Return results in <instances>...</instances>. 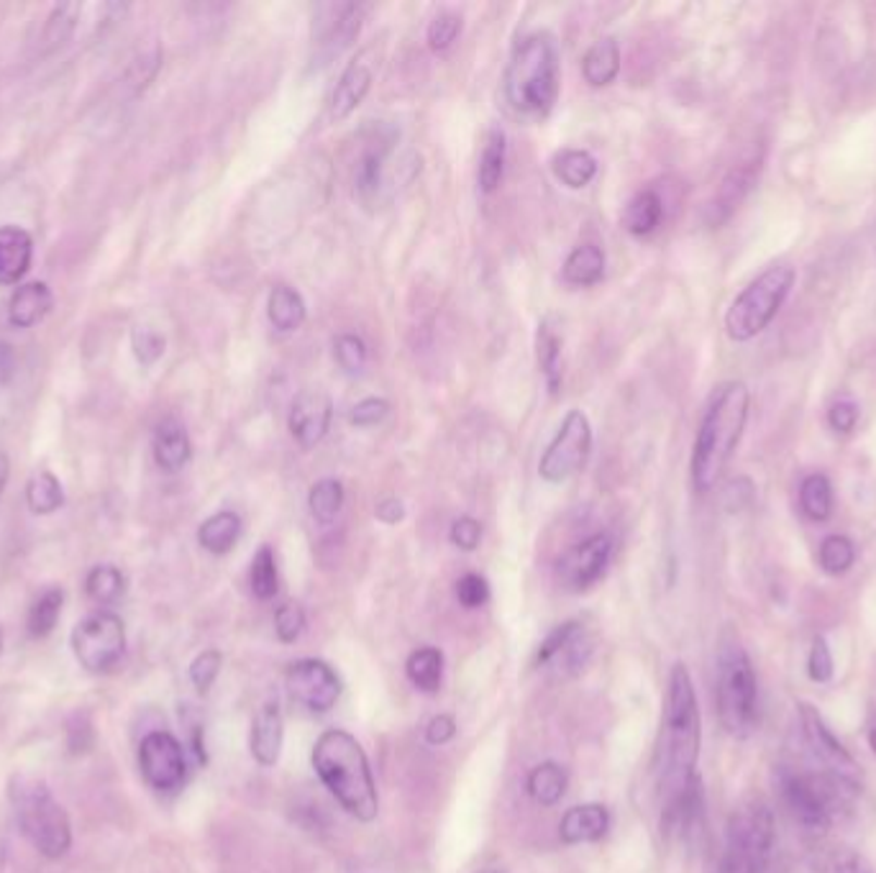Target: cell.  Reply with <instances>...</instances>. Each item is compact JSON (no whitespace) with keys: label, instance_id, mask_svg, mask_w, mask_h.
<instances>
[{"label":"cell","instance_id":"9a60e30c","mask_svg":"<svg viewBox=\"0 0 876 873\" xmlns=\"http://www.w3.org/2000/svg\"><path fill=\"white\" fill-rule=\"evenodd\" d=\"M800 727L810 753H813V759L821 763L825 771L856 778V761L851 759V753L846 751L841 740H838L830 727L825 725L821 712H817L813 704L807 702L800 704Z\"/></svg>","mask_w":876,"mask_h":873},{"label":"cell","instance_id":"7bdbcfd3","mask_svg":"<svg viewBox=\"0 0 876 873\" xmlns=\"http://www.w3.org/2000/svg\"><path fill=\"white\" fill-rule=\"evenodd\" d=\"M333 354L346 374H357L367 367V344L357 333H342L333 344Z\"/></svg>","mask_w":876,"mask_h":873},{"label":"cell","instance_id":"52a82bcc","mask_svg":"<svg viewBox=\"0 0 876 873\" xmlns=\"http://www.w3.org/2000/svg\"><path fill=\"white\" fill-rule=\"evenodd\" d=\"M718 715L733 738H749L758 725V681L749 653L738 643H723L718 653Z\"/></svg>","mask_w":876,"mask_h":873},{"label":"cell","instance_id":"8d00e7d4","mask_svg":"<svg viewBox=\"0 0 876 873\" xmlns=\"http://www.w3.org/2000/svg\"><path fill=\"white\" fill-rule=\"evenodd\" d=\"M367 5L365 3H346L342 5V11L336 13L331 21V28H329V41L333 47V52H342V49L351 47L354 41H357V36L361 32V26H365V19H367Z\"/></svg>","mask_w":876,"mask_h":873},{"label":"cell","instance_id":"30bf717a","mask_svg":"<svg viewBox=\"0 0 876 873\" xmlns=\"http://www.w3.org/2000/svg\"><path fill=\"white\" fill-rule=\"evenodd\" d=\"M592 451V426L582 410H569L562 420L554 441L548 443L539 462V475L546 482L559 484L584 467Z\"/></svg>","mask_w":876,"mask_h":873},{"label":"cell","instance_id":"6f0895ef","mask_svg":"<svg viewBox=\"0 0 876 873\" xmlns=\"http://www.w3.org/2000/svg\"><path fill=\"white\" fill-rule=\"evenodd\" d=\"M456 735V723L452 715H436L425 727V740H429L431 746H444L448 743Z\"/></svg>","mask_w":876,"mask_h":873},{"label":"cell","instance_id":"db71d44e","mask_svg":"<svg viewBox=\"0 0 876 873\" xmlns=\"http://www.w3.org/2000/svg\"><path fill=\"white\" fill-rule=\"evenodd\" d=\"M134 354L141 364H155L164 354V339L151 329L134 331Z\"/></svg>","mask_w":876,"mask_h":873},{"label":"cell","instance_id":"cb8c5ba5","mask_svg":"<svg viewBox=\"0 0 876 873\" xmlns=\"http://www.w3.org/2000/svg\"><path fill=\"white\" fill-rule=\"evenodd\" d=\"M620 72V47L613 36H603L582 57V75L592 87L610 85Z\"/></svg>","mask_w":876,"mask_h":873},{"label":"cell","instance_id":"83f0119b","mask_svg":"<svg viewBox=\"0 0 876 873\" xmlns=\"http://www.w3.org/2000/svg\"><path fill=\"white\" fill-rule=\"evenodd\" d=\"M552 170L562 185L569 190H582L597 174V159L584 149H564L554 157Z\"/></svg>","mask_w":876,"mask_h":873},{"label":"cell","instance_id":"d590c367","mask_svg":"<svg viewBox=\"0 0 876 873\" xmlns=\"http://www.w3.org/2000/svg\"><path fill=\"white\" fill-rule=\"evenodd\" d=\"M62 602H64V594L62 589H47V592H41L39 597L34 600L32 610H28V617H26V625H28V632H32L34 638H47L49 632L54 630L57 620H60V613H62Z\"/></svg>","mask_w":876,"mask_h":873},{"label":"cell","instance_id":"4316f807","mask_svg":"<svg viewBox=\"0 0 876 873\" xmlns=\"http://www.w3.org/2000/svg\"><path fill=\"white\" fill-rule=\"evenodd\" d=\"M238 536H242V518L231 511H221L208 518L198 528V541L208 554L223 556L234 549Z\"/></svg>","mask_w":876,"mask_h":873},{"label":"cell","instance_id":"9c48e42d","mask_svg":"<svg viewBox=\"0 0 876 873\" xmlns=\"http://www.w3.org/2000/svg\"><path fill=\"white\" fill-rule=\"evenodd\" d=\"M794 280H798V274L792 267L777 265L758 274L749 287H743L726 312V331L730 341L745 344V341L756 339L777 318L781 305L792 293Z\"/></svg>","mask_w":876,"mask_h":873},{"label":"cell","instance_id":"be15d7a7","mask_svg":"<svg viewBox=\"0 0 876 873\" xmlns=\"http://www.w3.org/2000/svg\"><path fill=\"white\" fill-rule=\"evenodd\" d=\"M477 873H503V871H497V869H484V871H477Z\"/></svg>","mask_w":876,"mask_h":873},{"label":"cell","instance_id":"680465c9","mask_svg":"<svg viewBox=\"0 0 876 873\" xmlns=\"http://www.w3.org/2000/svg\"><path fill=\"white\" fill-rule=\"evenodd\" d=\"M374 515H378L382 522H387V526H395V522H400L405 518V505L397 497H387L374 507Z\"/></svg>","mask_w":876,"mask_h":873},{"label":"cell","instance_id":"7a4b0ae2","mask_svg":"<svg viewBox=\"0 0 876 873\" xmlns=\"http://www.w3.org/2000/svg\"><path fill=\"white\" fill-rule=\"evenodd\" d=\"M700 708L694 694L692 676L684 664L671 668L669 697H666L664 715V766H662V791L666 804L682 797L698 782L700 759Z\"/></svg>","mask_w":876,"mask_h":873},{"label":"cell","instance_id":"c3c4849f","mask_svg":"<svg viewBox=\"0 0 876 873\" xmlns=\"http://www.w3.org/2000/svg\"><path fill=\"white\" fill-rule=\"evenodd\" d=\"M456 600L467 610L482 607L490 600L488 579L480 577V574H465V577L456 581Z\"/></svg>","mask_w":876,"mask_h":873},{"label":"cell","instance_id":"2e32d148","mask_svg":"<svg viewBox=\"0 0 876 873\" xmlns=\"http://www.w3.org/2000/svg\"><path fill=\"white\" fill-rule=\"evenodd\" d=\"M333 405L323 390H303L289 407V433L300 448H316L331 428Z\"/></svg>","mask_w":876,"mask_h":873},{"label":"cell","instance_id":"44dd1931","mask_svg":"<svg viewBox=\"0 0 876 873\" xmlns=\"http://www.w3.org/2000/svg\"><path fill=\"white\" fill-rule=\"evenodd\" d=\"M610 827V814L603 804H582L571 807L562 817L559 835L567 846H579V843H595L605 838Z\"/></svg>","mask_w":876,"mask_h":873},{"label":"cell","instance_id":"f907efd6","mask_svg":"<svg viewBox=\"0 0 876 873\" xmlns=\"http://www.w3.org/2000/svg\"><path fill=\"white\" fill-rule=\"evenodd\" d=\"M159 62H162V52H159V47L149 49V52H144L139 60H136L132 67H128L126 85H132L134 93L144 90V87H147L151 79H155L157 70H159Z\"/></svg>","mask_w":876,"mask_h":873},{"label":"cell","instance_id":"e7e4bbea","mask_svg":"<svg viewBox=\"0 0 876 873\" xmlns=\"http://www.w3.org/2000/svg\"><path fill=\"white\" fill-rule=\"evenodd\" d=\"M0 651H3V630H0Z\"/></svg>","mask_w":876,"mask_h":873},{"label":"cell","instance_id":"7dc6e473","mask_svg":"<svg viewBox=\"0 0 876 873\" xmlns=\"http://www.w3.org/2000/svg\"><path fill=\"white\" fill-rule=\"evenodd\" d=\"M221 653L219 651H202L198 659L193 661L190 666V679L195 684V689H198L200 694H206L208 689L213 687V681L219 679V672H221Z\"/></svg>","mask_w":876,"mask_h":873},{"label":"cell","instance_id":"f1b7e54d","mask_svg":"<svg viewBox=\"0 0 876 873\" xmlns=\"http://www.w3.org/2000/svg\"><path fill=\"white\" fill-rule=\"evenodd\" d=\"M505 162H508V142L499 128H492L484 139L482 155H480V170H477V180H480L482 193H495L499 182L505 177Z\"/></svg>","mask_w":876,"mask_h":873},{"label":"cell","instance_id":"f5cc1de1","mask_svg":"<svg viewBox=\"0 0 876 873\" xmlns=\"http://www.w3.org/2000/svg\"><path fill=\"white\" fill-rule=\"evenodd\" d=\"M807 672H810V679L817 684L828 681L832 676V656H830L828 643H825V638L813 640V649H810V659H807Z\"/></svg>","mask_w":876,"mask_h":873},{"label":"cell","instance_id":"7402d4cb","mask_svg":"<svg viewBox=\"0 0 876 873\" xmlns=\"http://www.w3.org/2000/svg\"><path fill=\"white\" fill-rule=\"evenodd\" d=\"M535 361H539L548 392L559 395L564 377V336L556 329L554 318L541 320L539 331H535Z\"/></svg>","mask_w":876,"mask_h":873},{"label":"cell","instance_id":"9f6ffc18","mask_svg":"<svg viewBox=\"0 0 876 873\" xmlns=\"http://www.w3.org/2000/svg\"><path fill=\"white\" fill-rule=\"evenodd\" d=\"M482 541V526L474 518H459L452 526V543L461 551H474Z\"/></svg>","mask_w":876,"mask_h":873},{"label":"cell","instance_id":"e0dca14e","mask_svg":"<svg viewBox=\"0 0 876 873\" xmlns=\"http://www.w3.org/2000/svg\"><path fill=\"white\" fill-rule=\"evenodd\" d=\"M372 77L374 67L372 62L367 60V54H359L357 60L346 64V70L342 72V77H338V83L333 87L329 100V119L333 123L349 119V115L365 103L369 87H372Z\"/></svg>","mask_w":876,"mask_h":873},{"label":"cell","instance_id":"bcb514c9","mask_svg":"<svg viewBox=\"0 0 876 873\" xmlns=\"http://www.w3.org/2000/svg\"><path fill=\"white\" fill-rule=\"evenodd\" d=\"M579 628H582V625L575 623V620H569V623L559 625V628H556V630L548 632L544 643L539 645V653H535V664L546 666V664H552V661H556V656H559V653H562L564 649H567V643H569L571 638H575V632H577Z\"/></svg>","mask_w":876,"mask_h":873},{"label":"cell","instance_id":"4fadbf2b","mask_svg":"<svg viewBox=\"0 0 876 873\" xmlns=\"http://www.w3.org/2000/svg\"><path fill=\"white\" fill-rule=\"evenodd\" d=\"M610 556H613V538L607 533L590 536L584 538L582 543L571 545L567 554L559 558V566H556L562 587L569 589V592L590 589L605 574L607 564H610Z\"/></svg>","mask_w":876,"mask_h":873},{"label":"cell","instance_id":"836d02e7","mask_svg":"<svg viewBox=\"0 0 876 873\" xmlns=\"http://www.w3.org/2000/svg\"><path fill=\"white\" fill-rule=\"evenodd\" d=\"M26 502L36 515H52L62 507L64 492L60 479L52 471H39L28 479L26 484Z\"/></svg>","mask_w":876,"mask_h":873},{"label":"cell","instance_id":"d4e9b609","mask_svg":"<svg viewBox=\"0 0 876 873\" xmlns=\"http://www.w3.org/2000/svg\"><path fill=\"white\" fill-rule=\"evenodd\" d=\"M267 316H270V323L280 333H293L306 323L308 308L298 290L289 285H277L272 287L270 300H267Z\"/></svg>","mask_w":876,"mask_h":873},{"label":"cell","instance_id":"d6986e66","mask_svg":"<svg viewBox=\"0 0 876 873\" xmlns=\"http://www.w3.org/2000/svg\"><path fill=\"white\" fill-rule=\"evenodd\" d=\"M282 740H285V723H282V712L277 702H267L262 710L257 712L255 723H251V755L262 766H274L280 761Z\"/></svg>","mask_w":876,"mask_h":873},{"label":"cell","instance_id":"11a10c76","mask_svg":"<svg viewBox=\"0 0 876 873\" xmlns=\"http://www.w3.org/2000/svg\"><path fill=\"white\" fill-rule=\"evenodd\" d=\"M859 423V407L853 399H838L828 410V426L836 433H851Z\"/></svg>","mask_w":876,"mask_h":873},{"label":"cell","instance_id":"603a6c76","mask_svg":"<svg viewBox=\"0 0 876 873\" xmlns=\"http://www.w3.org/2000/svg\"><path fill=\"white\" fill-rule=\"evenodd\" d=\"M52 290H49L45 282H28V285H21L16 293H13L9 303V320L11 325L16 329H32V325L45 320V316L52 310Z\"/></svg>","mask_w":876,"mask_h":873},{"label":"cell","instance_id":"681fc988","mask_svg":"<svg viewBox=\"0 0 876 873\" xmlns=\"http://www.w3.org/2000/svg\"><path fill=\"white\" fill-rule=\"evenodd\" d=\"M387 413H390L387 399L365 397L351 407L349 420H351V426H357V428H372V426L382 423V420L387 418Z\"/></svg>","mask_w":876,"mask_h":873},{"label":"cell","instance_id":"f546056e","mask_svg":"<svg viewBox=\"0 0 876 873\" xmlns=\"http://www.w3.org/2000/svg\"><path fill=\"white\" fill-rule=\"evenodd\" d=\"M664 218V202L654 190H643L626 206L622 213V225L631 236H649L654 234Z\"/></svg>","mask_w":876,"mask_h":873},{"label":"cell","instance_id":"8992f818","mask_svg":"<svg viewBox=\"0 0 876 873\" xmlns=\"http://www.w3.org/2000/svg\"><path fill=\"white\" fill-rule=\"evenodd\" d=\"M11 802L26 840L45 858L67 856L72 827L64 807L52 797L47 784L34 776H16L11 784Z\"/></svg>","mask_w":876,"mask_h":873},{"label":"cell","instance_id":"816d5d0a","mask_svg":"<svg viewBox=\"0 0 876 873\" xmlns=\"http://www.w3.org/2000/svg\"><path fill=\"white\" fill-rule=\"evenodd\" d=\"M823 873H874L872 863L853 850H836L823 861Z\"/></svg>","mask_w":876,"mask_h":873},{"label":"cell","instance_id":"ee69618b","mask_svg":"<svg viewBox=\"0 0 876 873\" xmlns=\"http://www.w3.org/2000/svg\"><path fill=\"white\" fill-rule=\"evenodd\" d=\"M461 34V16L454 11H441L429 24V47L433 52H446Z\"/></svg>","mask_w":876,"mask_h":873},{"label":"cell","instance_id":"5b68a950","mask_svg":"<svg viewBox=\"0 0 876 873\" xmlns=\"http://www.w3.org/2000/svg\"><path fill=\"white\" fill-rule=\"evenodd\" d=\"M781 799L787 810L810 833H825L838 814L849 812L859 795L856 778L832 774V771H794L779 776Z\"/></svg>","mask_w":876,"mask_h":873},{"label":"cell","instance_id":"b9f144b4","mask_svg":"<svg viewBox=\"0 0 876 873\" xmlns=\"http://www.w3.org/2000/svg\"><path fill=\"white\" fill-rule=\"evenodd\" d=\"M821 566L823 571L832 574V577H838V574H846L856 562V545H853L851 538L846 536H828L825 541L821 543Z\"/></svg>","mask_w":876,"mask_h":873},{"label":"cell","instance_id":"ba28073f","mask_svg":"<svg viewBox=\"0 0 876 873\" xmlns=\"http://www.w3.org/2000/svg\"><path fill=\"white\" fill-rule=\"evenodd\" d=\"M774 848L777 831L769 807L762 802L738 807L728 822L720 873H772Z\"/></svg>","mask_w":876,"mask_h":873},{"label":"cell","instance_id":"ab89813d","mask_svg":"<svg viewBox=\"0 0 876 873\" xmlns=\"http://www.w3.org/2000/svg\"><path fill=\"white\" fill-rule=\"evenodd\" d=\"M85 589H88V597L92 602H98V605H115L123 592H126V577L115 566H96L88 574Z\"/></svg>","mask_w":876,"mask_h":873},{"label":"cell","instance_id":"4dcf8cb0","mask_svg":"<svg viewBox=\"0 0 876 873\" xmlns=\"http://www.w3.org/2000/svg\"><path fill=\"white\" fill-rule=\"evenodd\" d=\"M567 791V771L559 763H541L528 776V795H531L541 807H554Z\"/></svg>","mask_w":876,"mask_h":873},{"label":"cell","instance_id":"7c38bea8","mask_svg":"<svg viewBox=\"0 0 876 873\" xmlns=\"http://www.w3.org/2000/svg\"><path fill=\"white\" fill-rule=\"evenodd\" d=\"M139 766L149 787L157 791H175L177 787H183L187 774L183 746L164 730L149 733L141 740Z\"/></svg>","mask_w":876,"mask_h":873},{"label":"cell","instance_id":"f35d334b","mask_svg":"<svg viewBox=\"0 0 876 873\" xmlns=\"http://www.w3.org/2000/svg\"><path fill=\"white\" fill-rule=\"evenodd\" d=\"M249 585L251 592H255L257 600H272L280 589V574H277V558H274V551L270 545H262L257 551L255 558H251V569H249Z\"/></svg>","mask_w":876,"mask_h":873},{"label":"cell","instance_id":"6da1fadb","mask_svg":"<svg viewBox=\"0 0 876 873\" xmlns=\"http://www.w3.org/2000/svg\"><path fill=\"white\" fill-rule=\"evenodd\" d=\"M751 392L743 382H726L713 392L702 418L692 451V484L698 492H711L733 458L749 420Z\"/></svg>","mask_w":876,"mask_h":873},{"label":"cell","instance_id":"1f68e13d","mask_svg":"<svg viewBox=\"0 0 876 873\" xmlns=\"http://www.w3.org/2000/svg\"><path fill=\"white\" fill-rule=\"evenodd\" d=\"M405 672H408L412 687L433 694L439 692L441 676H444V656H441L439 649H418L410 653Z\"/></svg>","mask_w":876,"mask_h":873},{"label":"cell","instance_id":"277c9868","mask_svg":"<svg viewBox=\"0 0 876 873\" xmlns=\"http://www.w3.org/2000/svg\"><path fill=\"white\" fill-rule=\"evenodd\" d=\"M559 52L552 36L539 32L526 36L505 70V100L516 113L544 119L559 98Z\"/></svg>","mask_w":876,"mask_h":873},{"label":"cell","instance_id":"6125c7cd","mask_svg":"<svg viewBox=\"0 0 876 873\" xmlns=\"http://www.w3.org/2000/svg\"><path fill=\"white\" fill-rule=\"evenodd\" d=\"M868 743H872V751L876 753V725L872 727V733H868Z\"/></svg>","mask_w":876,"mask_h":873},{"label":"cell","instance_id":"f6af8a7d","mask_svg":"<svg viewBox=\"0 0 876 873\" xmlns=\"http://www.w3.org/2000/svg\"><path fill=\"white\" fill-rule=\"evenodd\" d=\"M274 630H277V638L282 643H295L300 638V632L306 630V613H303L298 602H285V605L277 607Z\"/></svg>","mask_w":876,"mask_h":873},{"label":"cell","instance_id":"ffe728a7","mask_svg":"<svg viewBox=\"0 0 876 873\" xmlns=\"http://www.w3.org/2000/svg\"><path fill=\"white\" fill-rule=\"evenodd\" d=\"M151 454H155L157 467L162 471H180L190 462L193 446L190 435H187L185 426L175 418H166L157 426L155 441H151Z\"/></svg>","mask_w":876,"mask_h":873},{"label":"cell","instance_id":"484cf974","mask_svg":"<svg viewBox=\"0 0 876 873\" xmlns=\"http://www.w3.org/2000/svg\"><path fill=\"white\" fill-rule=\"evenodd\" d=\"M605 278V251L595 244H582L564 261V280L575 287H592Z\"/></svg>","mask_w":876,"mask_h":873},{"label":"cell","instance_id":"94428289","mask_svg":"<svg viewBox=\"0 0 876 873\" xmlns=\"http://www.w3.org/2000/svg\"><path fill=\"white\" fill-rule=\"evenodd\" d=\"M9 477H11V464H9V456L0 454V494H3L5 484H9Z\"/></svg>","mask_w":876,"mask_h":873},{"label":"cell","instance_id":"60d3db41","mask_svg":"<svg viewBox=\"0 0 876 873\" xmlns=\"http://www.w3.org/2000/svg\"><path fill=\"white\" fill-rule=\"evenodd\" d=\"M382 172H385V151H361V157L357 159V170H354V187H357L361 200H372L380 193Z\"/></svg>","mask_w":876,"mask_h":873},{"label":"cell","instance_id":"74e56055","mask_svg":"<svg viewBox=\"0 0 876 873\" xmlns=\"http://www.w3.org/2000/svg\"><path fill=\"white\" fill-rule=\"evenodd\" d=\"M79 13H83V5L79 3L54 5L45 24V34H41V47H45V52H54V49H60L62 44L70 39L79 21Z\"/></svg>","mask_w":876,"mask_h":873},{"label":"cell","instance_id":"ac0fdd59","mask_svg":"<svg viewBox=\"0 0 876 873\" xmlns=\"http://www.w3.org/2000/svg\"><path fill=\"white\" fill-rule=\"evenodd\" d=\"M34 259V238L21 225H0V285L24 280Z\"/></svg>","mask_w":876,"mask_h":873},{"label":"cell","instance_id":"e575fe53","mask_svg":"<svg viewBox=\"0 0 876 873\" xmlns=\"http://www.w3.org/2000/svg\"><path fill=\"white\" fill-rule=\"evenodd\" d=\"M800 505H802V513H805L810 520H815V522L828 520L832 513L830 479L825 475H810L802 479Z\"/></svg>","mask_w":876,"mask_h":873},{"label":"cell","instance_id":"91938a15","mask_svg":"<svg viewBox=\"0 0 876 873\" xmlns=\"http://www.w3.org/2000/svg\"><path fill=\"white\" fill-rule=\"evenodd\" d=\"M16 374V352L11 344H0V390L5 388Z\"/></svg>","mask_w":876,"mask_h":873},{"label":"cell","instance_id":"5bb4252c","mask_svg":"<svg viewBox=\"0 0 876 873\" xmlns=\"http://www.w3.org/2000/svg\"><path fill=\"white\" fill-rule=\"evenodd\" d=\"M287 689L310 712H329L342 694V681L325 661L303 659L287 668Z\"/></svg>","mask_w":876,"mask_h":873},{"label":"cell","instance_id":"d6a6232c","mask_svg":"<svg viewBox=\"0 0 876 873\" xmlns=\"http://www.w3.org/2000/svg\"><path fill=\"white\" fill-rule=\"evenodd\" d=\"M344 497H346L344 484L338 482V479L331 477L321 479V482L313 484V490L308 494L310 515H313L321 526H331V522L338 518V513H342Z\"/></svg>","mask_w":876,"mask_h":873},{"label":"cell","instance_id":"8fae6325","mask_svg":"<svg viewBox=\"0 0 876 873\" xmlns=\"http://www.w3.org/2000/svg\"><path fill=\"white\" fill-rule=\"evenodd\" d=\"M126 649V628L113 613H92L72 630V651L88 672H108Z\"/></svg>","mask_w":876,"mask_h":873},{"label":"cell","instance_id":"3957f363","mask_svg":"<svg viewBox=\"0 0 876 873\" xmlns=\"http://www.w3.org/2000/svg\"><path fill=\"white\" fill-rule=\"evenodd\" d=\"M313 769L351 817L372 822L380 812L378 787L365 748L344 730H325L313 746Z\"/></svg>","mask_w":876,"mask_h":873}]
</instances>
